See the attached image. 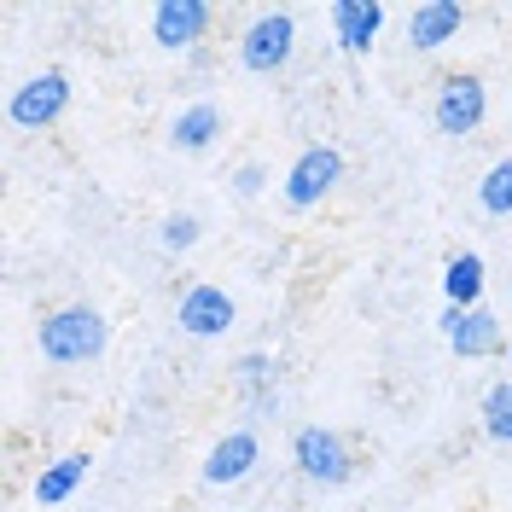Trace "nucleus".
Wrapping results in <instances>:
<instances>
[{
  "label": "nucleus",
  "instance_id": "6e6552de",
  "mask_svg": "<svg viewBox=\"0 0 512 512\" xmlns=\"http://www.w3.org/2000/svg\"><path fill=\"white\" fill-rule=\"evenodd\" d=\"M460 30H466V6L460 0H419L414 12H408V41H414L419 53L448 47Z\"/></svg>",
  "mask_w": 512,
  "mask_h": 512
},
{
  "label": "nucleus",
  "instance_id": "9d476101",
  "mask_svg": "<svg viewBox=\"0 0 512 512\" xmlns=\"http://www.w3.org/2000/svg\"><path fill=\"white\" fill-rule=\"evenodd\" d=\"M443 338L454 355H495L501 350V326H495V315L489 309H448L443 315Z\"/></svg>",
  "mask_w": 512,
  "mask_h": 512
},
{
  "label": "nucleus",
  "instance_id": "6ab92c4d",
  "mask_svg": "<svg viewBox=\"0 0 512 512\" xmlns=\"http://www.w3.org/2000/svg\"><path fill=\"white\" fill-rule=\"evenodd\" d=\"M239 384H268L274 379V355H262V350H251V355H239Z\"/></svg>",
  "mask_w": 512,
  "mask_h": 512
},
{
  "label": "nucleus",
  "instance_id": "f257e3e1",
  "mask_svg": "<svg viewBox=\"0 0 512 512\" xmlns=\"http://www.w3.org/2000/svg\"><path fill=\"white\" fill-rule=\"evenodd\" d=\"M105 338H111V326L99 309L88 303H70V309H53V315L35 326V344L41 355L53 361V367H76V361H94L105 350Z\"/></svg>",
  "mask_w": 512,
  "mask_h": 512
},
{
  "label": "nucleus",
  "instance_id": "2eb2a0df",
  "mask_svg": "<svg viewBox=\"0 0 512 512\" xmlns=\"http://www.w3.org/2000/svg\"><path fill=\"white\" fill-rule=\"evenodd\" d=\"M443 291H448V309H478V297H483V256L478 251L448 256Z\"/></svg>",
  "mask_w": 512,
  "mask_h": 512
},
{
  "label": "nucleus",
  "instance_id": "423d86ee",
  "mask_svg": "<svg viewBox=\"0 0 512 512\" xmlns=\"http://www.w3.org/2000/svg\"><path fill=\"white\" fill-rule=\"evenodd\" d=\"M338 181H344V158H338V146H309V152L286 169V187L280 192H286L291 210H315Z\"/></svg>",
  "mask_w": 512,
  "mask_h": 512
},
{
  "label": "nucleus",
  "instance_id": "ddd939ff",
  "mask_svg": "<svg viewBox=\"0 0 512 512\" xmlns=\"http://www.w3.org/2000/svg\"><path fill=\"white\" fill-rule=\"evenodd\" d=\"M88 466H94V460H88L82 448H76V454H59V460H47L41 478H35V501H41V507H64V501L82 489Z\"/></svg>",
  "mask_w": 512,
  "mask_h": 512
},
{
  "label": "nucleus",
  "instance_id": "f3484780",
  "mask_svg": "<svg viewBox=\"0 0 512 512\" xmlns=\"http://www.w3.org/2000/svg\"><path fill=\"white\" fill-rule=\"evenodd\" d=\"M483 431L495 443H512V384H489V396H483Z\"/></svg>",
  "mask_w": 512,
  "mask_h": 512
},
{
  "label": "nucleus",
  "instance_id": "aec40b11",
  "mask_svg": "<svg viewBox=\"0 0 512 512\" xmlns=\"http://www.w3.org/2000/svg\"><path fill=\"white\" fill-rule=\"evenodd\" d=\"M262 187H268V169H262V163H245V169L233 175V192H239V198H256Z\"/></svg>",
  "mask_w": 512,
  "mask_h": 512
},
{
  "label": "nucleus",
  "instance_id": "dca6fc26",
  "mask_svg": "<svg viewBox=\"0 0 512 512\" xmlns=\"http://www.w3.org/2000/svg\"><path fill=\"white\" fill-rule=\"evenodd\" d=\"M478 204L489 210V216H512V158H501L478 181Z\"/></svg>",
  "mask_w": 512,
  "mask_h": 512
},
{
  "label": "nucleus",
  "instance_id": "39448f33",
  "mask_svg": "<svg viewBox=\"0 0 512 512\" xmlns=\"http://www.w3.org/2000/svg\"><path fill=\"white\" fill-rule=\"evenodd\" d=\"M64 111H70V76L64 70H41L24 88H12V99H6L12 128H53Z\"/></svg>",
  "mask_w": 512,
  "mask_h": 512
},
{
  "label": "nucleus",
  "instance_id": "20e7f679",
  "mask_svg": "<svg viewBox=\"0 0 512 512\" xmlns=\"http://www.w3.org/2000/svg\"><path fill=\"white\" fill-rule=\"evenodd\" d=\"M291 53H297V18H291V12H262L251 30L239 35V64H245L251 76L286 70Z\"/></svg>",
  "mask_w": 512,
  "mask_h": 512
},
{
  "label": "nucleus",
  "instance_id": "7ed1b4c3",
  "mask_svg": "<svg viewBox=\"0 0 512 512\" xmlns=\"http://www.w3.org/2000/svg\"><path fill=\"white\" fill-rule=\"evenodd\" d=\"M489 117V88H483V76L472 70H454L437 82V99H431V123L443 128V134H478V123Z\"/></svg>",
  "mask_w": 512,
  "mask_h": 512
},
{
  "label": "nucleus",
  "instance_id": "a211bd4d",
  "mask_svg": "<svg viewBox=\"0 0 512 512\" xmlns=\"http://www.w3.org/2000/svg\"><path fill=\"white\" fill-rule=\"evenodd\" d=\"M163 251H192L198 245V216H187V210H175L169 222H163Z\"/></svg>",
  "mask_w": 512,
  "mask_h": 512
},
{
  "label": "nucleus",
  "instance_id": "412c9836",
  "mask_svg": "<svg viewBox=\"0 0 512 512\" xmlns=\"http://www.w3.org/2000/svg\"><path fill=\"white\" fill-rule=\"evenodd\" d=\"M507 355H512V344H507Z\"/></svg>",
  "mask_w": 512,
  "mask_h": 512
},
{
  "label": "nucleus",
  "instance_id": "1a4fd4ad",
  "mask_svg": "<svg viewBox=\"0 0 512 512\" xmlns=\"http://www.w3.org/2000/svg\"><path fill=\"white\" fill-rule=\"evenodd\" d=\"M175 320H181L187 338H222L227 326H233V297L222 286H192L181 297V315Z\"/></svg>",
  "mask_w": 512,
  "mask_h": 512
},
{
  "label": "nucleus",
  "instance_id": "4468645a",
  "mask_svg": "<svg viewBox=\"0 0 512 512\" xmlns=\"http://www.w3.org/2000/svg\"><path fill=\"white\" fill-rule=\"evenodd\" d=\"M216 134H222V111H216L210 99H198V105H187V111L175 117L169 146H175V152H210V146H216Z\"/></svg>",
  "mask_w": 512,
  "mask_h": 512
},
{
  "label": "nucleus",
  "instance_id": "0eeeda50",
  "mask_svg": "<svg viewBox=\"0 0 512 512\" xmlns=\"http://www.w3.org/2000/svg\"><path fill=\"white\" fill-rule=\"evenodd\" d=\"M210 24H216L210 0H158V6H152V41H158L163 53L198 47V41L210 35Z\"/></svg>",
  "mask_w": 512,
  "mask_h": 512
},
{
  "label": "nucleus",
  "instance_id": "f8f14e48",
  "mask_svg": "<svg viewBox=\"0 0 512 512\" xmlns=\"http://www.w3.org/2000/svg\"><path fill=\"white\" fill-rule=\"evenodd\" d=\"M251 466H256V437L251 431H227L222 443L210 448V460H204V483H239V478H251Z\"/></svg>",
  "mask_w": 512,
  "mask_h": 512
},
{
  "label": "nucleus",
  "instance_id": "f03ea898",
  "mask_svg": "<svg viewBox=\"0 0 512 512\" xmlns=\"http://www.w3.org/2000/svg\"><path fill=\"white\" fill-rule=\"evenodd\" d=\"M291 460H297V472L309 483H326V489H338V483L355 478L350 443H344L338 431H326V425H303V431L291 437Z\"/></svg>",
  "mask_w": 512,
  "mask_h": 512
},
{
  "label": "nucleus",
  "instance_id": "9b49d317",
  "mask_svg": "<svg viewBox=\"0 0 512 512\" xmlns=\"http://www.w3.org/2000/svg\"><path fill=\"white\" fill-rule=\"evenodd\" d=\"M332 30H338V47L344 53H367L384 30V6L379 0H338L332 6Z\"/></svg>",
  "mask_w": 512,
  "mask_h": 512
}]
</instances>
